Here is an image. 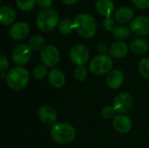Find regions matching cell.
<instances>
[{
	"mask_svg": "<svg viewBox=\"0 0 149 148\" xmlns=\"http://www.w3.org/2000/svg\"><path fill=\"white\" fill-rule=\"evenodd\" d=\"M77 32L84 38H92L97 31V24L94 17L88 13L79 14L73 21Z\"/></svg>",
	"mask_w": 149,
	"mask_h": 148,
	"instance_id": "1",
	"label": "cell"
},
{
	"mask_svg": "<svg viewBox=\"0 0 149 148\" xmlns=\"http://www.w3.org/2000/svg\"><path fill=\"white\" fill-rule=\"evenodd\" d=\"M9 87L14 91H21L26 87L30 80V75L26 69L21 66L11 68L6 74Z\"/></svg>",
	"mask_w": 149,
	"mask_h": 148,
	"instance_id": "2",
	"label": "cell"
},
{
	"mask_svg": "<svg viewBox=\"0 0 149 148\" xmlns=\"http://www.w3.org/2000/svg\"><path fill=\"white\" fill-rule=\"evenodd\" d=\"M52 140L58 144H68L76 137L75 128L67 123H56L51 129Z\"/></svg>",
	"mask_w": 149,
	"mask_h": 148,
	"instance_id": "3",
	"label": "cell"
},
{
	"mask_svg": "<svg viewBox=\"0 0 149 148\" xmlns=\"http://www.w3.org/2000/svg\"><path fill=\"white\" fill-rule=\"evenodd\" d=\"M58 23V14L53 9H45L38 13L36 24L38 29L47 32L53 30Z\"/></svg>",
	"mask_w": 149,
	"mask_h": 148,
	"instance_id": "4",
	"label": "cell"
},
{
	"mask_svg": "<svg viewBox=\"0 0 149 148\" xmlns=\"http://www.w3.org/2000/svg\"><path fill=\"white\" fill-rule=\"evenodd\" d=\"M113 67V60L107 54H100L94 57L89 65V68L92 73L94 75L101 76L110 72Z\"/></svg>",
	"mask_w": 149,
	"mask_h": 148,
	"instance_id": "5",
	"label": "cell"
},
{
	"mask_svg": "<svg viewBox=\"0 0 149 148\" xmlns=\"http://www.w3.org/2000/svg\"><path fill=\"white\" fill-rule=\"evenodd\" d=\"M40 58L45 66L53 67L60 59V53L58 49L52 44L45 46L40 52Z\"/></svg>",
	"mask_w": 149,
	"mask_h": 148,
	"instance_id": "6",
	"label": "cell"
},
{
	"mask_svg": "<svg viewBox=\"0 0 149 148\" xmlns=\"http://www.w3.org/2000/svg\"><path fill=\"white\" fill-rule=\"evenodd\" d=\"M70 58L76 65L83 66L89 59L88 49L82 44H74L70 50Z\"/></svg>",
	"mask_w": 149,
	"mask_h": 148,
	"instance_id": "7",
	"label": "cell"
},
{
	"mask_svg": "<svg viewBox=\"0 0 149 148\" xmlns=\"http://www.w3.org/2000/svg\"><path fill=\"white\" fill-rule=\"evenodd\" d=\"M12 60L17 65H24L29 62L31 57V49L28 44H19L12 51Z\"/></svg>",
	"mask_w": 149,
	"mask_h": 148,
	"instance_id": "8",
	"label": "cell"
},
{
	"mask_svg": "<svg viewBox=\"0 0 149 148\" xmlns=\"http://www.w3.org/2000/svg\"><path fill=\"white\" fill-rule=\"evenodd\" d=\"M133 103V98L129 93L121 92L115 97L113 106L117 113H125L132 108Z\"/></svg>",
	"mask_w": 149,
	"mask_h": 148,
	"instance_id": "9",
	"label": "cell"
},
{
	"mask_svg": "<svg viewBox=\"0 0 149 148\" xmlns=\"http://www.w3.org/2000/svg\"><path fill=\"white\" fill-rule=\"evenodd\" d=\"M130 30L136 35L149 34V17L145 16H139L135 17L130 24Z\"/></svg>",
	"mask_w": 149,
	"mask_h": 148,
	"instance_id": "10",
	"label": "cell"
},
{
	"mask_svg": "<svg viewBox=\"0 0 149 148\" xmlns=\"http://www.w3.org/2000/svg\"><path fill=\"white\" fill-rule=\"evenodd\" d=\"M30 31V27L27 23L20 21L13 24L10 30L9 34L10 38L14 40H22L25 38Z\"/></svg>",
	"mask_w": 149,
	"mask_h": 148,
	"instance_id": "11",
	"label": "cell"
},
{
	"mask_svg": "<svg viewBox=\"0 0 149 148\" xmlns=\"http://www.w3.org/2000/svg\"><path fill=\"white\" fill-rule=\"evenodd\" d=\"M38 118L45 125H54L57 120L56 110L51 106H43L38 110Z\"/></svg>",
	"mask_w": 149,
	"mask_h": 148,
	"instance_id": "12",
	"label": "cell"
},
{
	"mask_svg": "<svg viewBox=\"0 0 149 148\" xmlns=\"http://www.w3.org/2000/svg\"><path fill=\"white\" fill-rule=\"evenodd\" d=\"M114 129L120 133H127L132 129V120L127 115L120 114L114 118L113 121Z\"/></svg>",
	"mask_w": 149,
	"mask_h": 148,
	"instance_id": "13",
	"label": "cell"
},
{
	"mask_svg": "<svg viewBox=\"0 0 149 148\" xmlns=\"http://www.w3.org/2000/svg\"><path fill=\"white\" fill-rule=\"evenodd\" d=\"M124 83V74L121 71L114 70L108 73L107 77V85L111 89H117Z\"/></svg>",
	"mask_w": 149,
	"mask_h": 148,
	"instance_id": "14",
	"label": "cell"
},
{
	"mask_svg": "<svg viewBox=\"0 0 149 148\" xmlns=\"http://www.w3.org/2000/svg\"><path fill=\"white\" fill-rule=\"evenodd\" d=\"M48 81L52 86L55 88H60L65 85V74L59 69H52L48 73Z\"/></svg>",
	"mask_w": 149,
	"mask_h": 148,
	"instance_id": "15",
	"label": "cell"
},
{
	"mask_svg": "<svg viewBox=\"0 0 149 148\" xmlns=\"http://www.w3.org/2000/svg\"><path fill=\"white\" fill-rule=\"evenodd\" d=\"M16 11L13 8L8 5L0 8V22L3 25L11 24L16 19Z\"/></svg>",
	"mask_w": 149,
	"mask_h": 148,
	"instance_id": "16",
	"label": "cell"
},
{
	"mask_svg": "<svg viewBox=\"0 0 149 148\" xmlns=\"http://www.w3.org/2000/svg\"><path fill=\"white\" fill-rule=\"evenodd\" d=\"M110 55L115 58H122L128 53V46L125 42L118 41L113 43L109 49Z\"/></svg>",
	"mask_w": 149,
	"mask_h": 148,
	"instance_id": "17",
	"label": "cell"
},
{
	"mask_svg": "<svg viewBox=\"0 0 149 148\" xmlns=\"http://www.w3.org/2000/svg\"><path fill=\"white\" fill-rule=\"evenodd\" d=\"M95 7L97 11L106 17H111L114 11V4L112 0H97Z\"/></svg>",
	"mask_w": 149,
	"mask_h": 148,
	"instance_id": "18",
	"label": "cell"
},
{
	"mask_svg": "<svg viewBox=\"0 0 149 148\" xmlns=\"http://www.w3.org/2000/svg\"><path fill=\"white\" fill-rule=\"evenodd\" d=\"M134 10L127 6L120 7L115 11V18L120 23H127L134 17Z\"/></svg>",
	"mask_w": 149,
	"mask_h": 148,
	"instance_id": "19",
	"label": "cell"
},
{
	"mask_svg": "<svg viewBox=\"0 0 149 148\" xmlns=\"http://www.w3.org/2000/svg\"><path fill=\"white\" fill-rule=\"evenodd\" d=\"M148 42L144 38H136L130 44V50L135 54L145 53L148 50Z\"/></svg>",
	"mask_w": 149,
	"mask_h": 148,
	"instance_id": "20",
	"label": "cell"
},
{
	"mask_svg": "<svg viewBox=\"0 0 149 148\" xmlns=\"http://www.w3.org/2000/svg\"><path fill=\"white\" fill-rule=\"evenodd\" d=\"M29 47L31 50L34 51H38L44 48L45 45V39L42 36L40 35H35L33 37H31L29 40V44H28Z\"/></svg>",
	"mask_w": 149,
	"mask_h": 148,
	"instance_id": "21",
	"label": "cell"
},
{
	"mask_svg": "<svg viewBox=\"0 0 149 148\" xmlns=\"http://www.w3.org/2000/svg\"><path fill=\"white\" fill-rule=\"evenodd\" d=\"M129 33H130L129 29L125 25H118L113 31V38L118 40H123L127 38L129 36Z\"/></svg>",
	"mask_w": 149,
	"mask_h": 148,
	"instance_id": "22",
	"label": "cell"
},
{
	"mask_svg": "<svg viewBox=\"0 0 149 148\" xmlns=\"http://www.w3.org/2000/svg\"><path fill=\"white\" fill-rule=\"evenodd\" d=\"M74 28V24L70 19H63L58 24V30L62 34H70L72 32Z\"/></svg>",
	"mask_w": 149,
	"mask_h": 148,
	"instance_id": "23",
	"label": "cell"
},
{
	"mask_svg": "<svg viewBox=\"0 0 149 148\" xmlns=\"http://www.w3.org/2000/svg\"><path fill=\"white\" fill-rule=\"evenodd\" d=\"M48 74L47 68L44 65H38L33 69V76L36 79L41 80L44 79Z\"/></svg>",
	"mask_w": 149,
	"mask_h": 148,
	"instance_id": "24",
	"label": "cell"
},
{
	"mask_svg": "<svg viewBox=\"0 0 149 148\" xmlns=\"http://www.w3.org/2000/svg\"><path fill=\"white\" fill-rule=\"evenodd\" d=\"M139 71L144 78L149 79V58H145L141 60L139 64Z\"/></svg>",
	"mask_w": 149,
	"mask_h": 148,
	"instance_id": "25",
	"label": "cell"
},
{
	"mask_svg": "<svg viewBox=\"0 0 149 148\" xmlns=\"http://www.w3.org/2000/svg\"><path fill=\"white\" fill-rule=\"evenodd\" d=\"M17 7L22 10H31L35 3H37V0H16Z\"/></svg>",
	"mask_w": 149,
	"mask_h": 148,
	"instance_id": "26",
	"label": "cell"
},
{
	"mask_svg": "<svg viewBox=\"0 0 149 148\" xmlns=\"http://www.w3.org/2000/svg\"><path fill=\"white\" fill-rule=\"evenodd\" d=\"M74 77L78 81H84L87 77V71L84 66H78L74 70Z\"/></svg>",
	"mask_w": 149,
	"mask_h": 148,
	"instance_id": "27",
	"label": "cell"
},
{
	"mask_svg": "<svg viewBox=\"0 0 149 148\" xmlns=\"http://www.w3.org/2000/svg\"><path fill=\"white\" fill-rule=\"evenodd\" d=\"M115 112L116 111L114 110L113 106H107L103 107V109L101 111V115H102L103 119H105V120H111L112 118H113Z\"/></svg>",
	"mask_w": 149,
	"mask_h": 148,
	"instance_id": "28",
	"label": "cell"
},
{
	"mask_svg": "<svg viewBox=\"0 0 149 148\" xmlns=\"http://www.w3.org/2000/svg\"><path fill=\"white\" fill-rule=\"evenodd\" d=\"M103 25L107 31H113L115 29V21L113 17H108L104 18L103 20Z\"/></svg>",
	"mask_w": 149,
	"mask_h": 148,
	"instance_id": "29",
	"label": "cell"
},
{
	"mask_svg": "<svg viewBox=\"0 0 149 148\" xmlns=\"http://www.w3.org/2000/svg\"><path fill=\"white\" fill-rule=\"evenodd\" d=\"M8 68H9L8 59L3 55H1L0 56V71H1V72H4L5 71L8 70Z\"/></svg>",
	"mask_w": 149,
	"mask_h": 148,
	"instance_id": "30",
	"label": "cell"
},
{
	"mask_svg": "<svg viewBox=\"0 0 149 148\" xmlns=\"http://www.w3.org/2000/svg\"><path fill=\"white\" fill-rule=\"evenodd\" d=\"M132 2L140 9H146L149 7V0H132Z\"/></svg>",
	"mask_w": 149,
	"mask_h": 148,
	"instance_id": "31",
	"label": "cell"
},
{
	"mask_svg": "<svg viewBox=\"0 0 149 148\" xmlns=\"http://www.w3.org/2000/svg\"><path fill=\"white\" fill-rule=\"evenodd\" d=\"M37 3L42 8H49L52 4V0H37Z\"/></svg>",
	"mask_w": 149,
	"mask_h": 148,
	"instance_id": "32",
	"label": "cell"
},
{
	"mask_svg": "<svg viewBox=\"0 0 149 148\" xmlns=\"http://www.w3.org/2000/svg\"><path fill=\"white\" fill-rule=\"evenodd\" d=\"M97 49H98V51L100 52V54H105V52H106L107 50V44H106L105 43H100V44L98 45Z\"/></svg>",
	"mask_w": 149,
	"mask_h": 148,
	"instance_id": "33",
	"label": "cell"
},
{
	"mask_svg": "<svg viewBox=\"0 0 149 148\" xmlns=\"http://www.w3.org/2000/svg\"><path fill=\"white\" fill-rule=\"evenodd\" d=\"M65 4H68V5H72V4H74L76 3L79 0H62Z\"/></svg>",
	"mask_w": 149,
	"mask_h": 148,
	"instance_id": "34",
	"label": "cell"
}]
</instances>
